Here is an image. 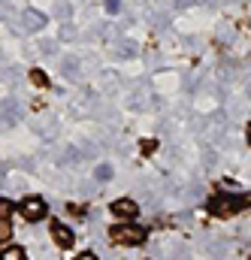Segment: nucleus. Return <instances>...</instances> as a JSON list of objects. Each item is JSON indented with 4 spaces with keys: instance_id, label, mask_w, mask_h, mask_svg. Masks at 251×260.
<instances>
[{
    "instance_id": "f257e3e1",
    "label": "nucleus",
    "mask_w": 251,
    "mask_h": 260,
    "mask_svg": "<svg viewBox=\"0 0 251 260\" xmlns=\"http://www.w3.org/2000/svg\"><path fill=\"white\" fill-rule=\"evenodd\" d=\"M242 206V197H215V200H209V209H212V215H218V218H227V215H233L236 209Z\"/></svg>"
},
{
    "instance_id": "f03ea898",
    "label": "nucleus",
    "mask_w": 251,
    "mask_h": 260,
    "mask_svg": "<svg viewBox=\"0 0 251 260\" xmlns=\"http://www.w3.org/2000/svg\"><path fill=\"white\" fill-rule=\"evenodd\" d=\"M112 239L121 245H139V242H145V230L142 227H115Z\"/></svg>"
},
{
    "instance_id": "7ed1b4c3",
    "label": "nucleus",
    "mask_w": 251,
    "mask_h": 260,
    "mask_svg": "<svg viewBox=\"0 0 251 260\" xmlns=\"http://www.w3.org/2000/svg\"><path fill=\"white\" fill-rule=\"evenodd\" d=\"M21 215H24L27 221H40V218L46 215V203H43L40 197H27V200L21 203Z\"/></svg>"
},
{
    "instance_id": "20e7f679",
    "label": "nucleus",
    "mask_w": 251,
    "mask_h": 260,
    "mask_svg": "<svg viewBox=\"0 0 251 260\" xmlns=\"http://www.w3.org/2000/svg\"><path fill=\"white\" fill-rule=\"evenodd\" d=\"M112 212H115V215H121V218H133V215H136V203H133V200H115V203H112Z\"/></svg>"
},
{
    "instance_id": "39448f33",
    "label": "nucleus",
    "mask_w": 251,
    "mask_h": 260,
    "mask_svg": "<svg viewBox=\"0 0 251 260\" xmlns=\"http://www.w3.org/2000/svg\"><path fill=\"white\" fill-rule=\"evenodd\" d=\"M52 233H55V239H58V245H61V248H70V245H73V233H70V227L55 224V227H52Z\"/></svg>"
},
{
    "instance_id": "423d86ee",
    "label": "nucleus",
    "mask_w": 251,
    "mask_h": 260,
    "mask_svg": "<svg viewBox=\"0 0 251 260\" xmlns=\"http://www.w3.org/2000/svg\"><path fill=\"white\" fill-rule=\"evenodd\" d=\"M24 21H27V27H34V30H40V27L46 24V18H43L40 12H27V15H24Z\"/></svg>"
},
{
    "instance_id": "0eeeda50",
    "label": "nucleus",
    "mask_w": 251,
    "mask_h": 260,
    "mask_svg": "<svg viewBox=\"0 0 251 260\" xmlns=\"http://www.w3.org/2000/svg\"><path fill=\"white\" fill-rule=\"evenodd\" d=\"M94 179H97V182H109V179H112V167H109V164H100V167L94 170Z\"/></svg>"
},
{
    "instance_id": "6e6552de",
    "label": "nucleus",
    "mask_w": 251,
    "mask_h": 260,
    "mask_svg": "<svg viewBox=\"0 0 251 260\" xmlns=\"http://www.w3.org/2000/svg\"><path fill=\"white\" fill-rule=\"evenodd\" d=\"M0 260H24V248H15V245H12V248H6V251L0 254Z\"/></svg>"
},
{
    "instance_id": "1a4fd4ad",
    "label": "nucleus",
    "mask_w": 251,
    "mask_h": 260,
    "mask_svg": "<svg viewBox=\"0 0 251 260\" xmlns=\"http://www.w3.org/2000/svg\"><path fill=\"white\" fill-rule=\"evenodd\" d=\"M30 82H34V85H40V88H46V85H49V79H46V73H43V70H30Z\"/></svg>"
},
{
    "instance_id": "9d476101",
    "label": "nucleus",
    "mask_w": 251,
    "mask_h": 260,
    "mask_svg": "<svg viewBox=\"0 0 251 260\" xmlns=\"http://www.w3.org/2000/svg\"><path fill=\"white\" fill-rule=\"evenodd\" d=\"M9 215H12V203L6 197H0V221H9Z\"/></svg>"
},
{
    "instance_id": "9b49d317",
    "label": "nucleus",
    "mask_w": 251,
    "mask_h": 260,
    "mask_svg": "<svg viewBox=\"0 0 251 260\" xmlns=\"http://www.w3.org/2000/svg\"><path fill=\"white\" fill-rule=\"evenodd\" d=\"M9 236H12V227H9L6 221H0V242H6Z\"/></svg>"
},
{
    "instance_id": "f8f14e48",
    "label": "nucleus",
    "mask_w": 251,
    "mask_h": 260,
    "mask_svg": "<svg viewBox=\"0 0 251 260\" xmlns=\"http://www.w3.org/2000/svg\"><path fill=\"white\" fill-rule=\"evenodd\" d=\"M118 6H121V0H106V9L109 12H118Z\"/></svg>"
},
{
    "instance_id": "ddd939ff",
    "label": "nucleus",
    "mask_w": 251,
    "mask_h": 260,
    "mask_svg": "<svg viewBox=\"0 0 251 260\" xmlns=\"http://www.w3.org/2000/svg\"><path fill=\"white\" fill-rule=\"evenodd\" d=\"M79 260H97V257H94V254H82Z\"/></svg>"
},
{
    "instance_id": "4468645a",
    "label": "nucleus",
    "mask_w": 251,
    "mask_h": 260,
    "mask_svg": "<svg viewBox=\"0 0 251 260\" xmlns=\"http://www.w3.org/2000/svg\"><path fill=\"white\" fill-rule=\"evenodd\" d=\"M248 139H251V133H248Z\"/></svg>"
}]
</instances>
